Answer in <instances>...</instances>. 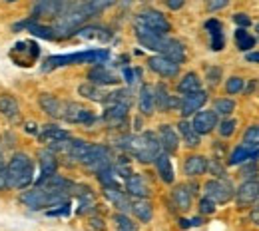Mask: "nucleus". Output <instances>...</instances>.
Here are the masks:
<instances>
[{"label": "nucleus", "instance_id": "1", "mask_svg": "<svg viewBox=\"0 0 259 231\" xmlns=\"http://www.w3.org/2000/svg\"><path fill=\"white\" fill-rule=\"evenodd\" d=\"M118 144H120V148L124 152H128L130 156H134L140 164L154 162L158 158V154L162 152L158 133H152V132L136 133V135H122L118 140Z\"/></svg>", "mask_w": 259, "mask_h": 231}, {"label": "nucleus", "instance_id": "2", "mask_svg": "<svg viewBox=\"0 0 259 231\" xmlns=\"http://www.w3.org/2000/svg\"><path fill=\"white\" fill-rule=\"evenodd\" d=\"M4 177H6V188L10 190H26L34 183V160L24 154L16 152L8 164L4 165Z\"/></svg>", "mask_w": 259, "mask_h": 231}, {"label": "nucleus", "instance_id": "3", "mask_svg": "<svg viewBox=\"0 0 259 231\" xmlns=\"http://www.w3.org/2000/svg\"><path fill=\"white\" fill-rule=\"evenodd\" d=\"M110 58V50L106 48H92V50H82L74 54H60V56H50L44 60L42 70L52 72L56 68L74 66V64H104Z\"/></svg>", "mask_w": 259, "mask_h": 231}, {"label": "nucleus", "instance_id": "4", "mask_svg": "<svg viewBox=\"0 0 259 231\" xmlns=\"http://www.w3.org/2000/svg\"><path fill=\"white\" fill-rule=\"evenodd\" d=\"M18 201L24 207L32 209V211H40V209L48 211V209H52V207H56V205H60L64 201H70V196L64 194V192H50V190L34 186V188L22 190L20 196H18Z\"/></svg>", "mask_w": 259, "mask_h": 231}, {"label": "nucleus", "instance_id": "5", "mask_svg": "<svg viewBox=\"0 0 259 231\" xmlns=\"http://www.w3.org/2000/svg\"><path fill=\"white\" fill-rule=\"evenodd\" d=\"M134 24H138V26H142V28H148V30H152V32L163 34V36H167V34L171 32L169 20L163 16L160 10H154V8H146V10L138 12Z\"/></svg>", "mask_w": 259, "mask_h": 231}, {"label": "nucleus", "instance_id": "6", "mask_svg": "<svg viewBox=\"0 0 259 231\" xmlns=\"http://www.w3.org/2000/svg\"><path fill=\"white\" fill-rule=\"evenodd\" d=\"M8 56H10V60L16 66L30 68L32 64H36V60L40 56V48H38V44L32 42V40H20V42H16L10 48Z\"/></svg>", "mask_w": 259, "mask_h": 231}, {"label": "nucleus", "instance_id": "7", "mask_svg": "<svg viewBox=\"0 0 259 231\" xmlns=\"http://www.w3.org/2000/svg\"><path fill=\"white\" fill-rule=\"evenodd\" d=\"M82 164L86 165L88 169H92V171L98 173L100 169L114 165V162H112V150L108 146H104V144H90V150H88L86 158L82 160Z\"/></svg>", "mask_w": 259, "mask_h": 231}, {"label": "nucleus", "instance_id": "8", "mask_svg": "<svg viewBox=\"0 0 259 231\" xmlns=\"http://www.w3.org/2000/svg\"><path fill=\"white\" fill-rule=\"evenodd\" d=\"M62 10H64V0H36L30 18L38 20V22L56 20Z\"/></svg>", "mask_w": 259, "mask_h": 231}, {"label": "nucleus", "instance_id": "9", "mask_svg": "<svg viewBox=\"0 0 259 231\" xmlns=\"http://www.w3.org/2000/svg\"><path fill=\"white\" fill-rule=\"evenodd\" d=\"M203 192H205V198L213 199L215 203H227L229 199L233 198V186L227 181V179H209L205 181L203 186Z\"/></svg>", "mask_w": 259, "mask_h": 231}, {"label": "nucleus", "instance_id": "10", "mask_svg": "<svg viewBox=\"0 0 259 231\" xmlns=\"http://www.w3.org/2000/svg\"><path fill=\"white\" fill-rule=\"evenodd\" d=\"M62 118H64L68 124H94L96 122V114L84 106H78V104H64V110H62Z\"/></svg>", "mask_w": 259, "mask_h": 231}, {"label": "nucleus", "instance_id": "11", "mask_svg": "<svg viewBox=\"0 0 259 231\" xmlns=\"http://www.w3.org/2000/svg\"><path fill=\"white\" fill-rule=\"evenodd\" d=\"M233 196H235L237 207H241V209L251 207L259 198V181L257 179H245V181L237 188V192H235Z\"/></svg>", "mask_w": 259, "mask_h": 231}, {"label": "nucleus", "instance_id": "12", "mask_svg": "<svg viewBox=\"0 0 259 231\" xmlns=\"http://www.w3.org/2000/svg\"><path fill=\"white\" fill-rule=\"evenodd\" d=\"M207 102V92L203 90H197V92H192V94H184L182 100H180V114L182 118H188V116H194L195 112H199Z\"/></svg>", "mask_w": 259, "mask_h": 231}, {"label": "nucleus", "instance_id": "13", "mask_svg": "<svg viewBox=\"0 0 259 231\" xmlns=\"http://www.w3.org/2000/svg\"><path fill=\"white\" fill-rule=\"evenodd\" d=\"M218 114L213 110H199L194 114V120H192V126L199 135H207L218 128Z\"/></svg>", "mask_w": 259, "mask_h": 231}, {"label": "nucleus", "instance_id": "14", "mask_svg": "<svg viewBox=\"0 0 259 231\" xmlns=\"http://www.w3.org/2000/svg\"><path fill=\"white\" fill-rule=\"evenodd\" d=\"M148 66H150L152 72H156V74L162 76V78H176V76L180 74V64L174 62V60H169V58H165L162 54L152 56V58L148 60Z\"/></svg>", "mask_w": 259, "mask_h": 231}, {"label": "nucleus", "instance_id": "15", "mask_svg": "<svg viewBox=\"0 0 259 231\" xmlns=\"http://www.w3.org/2000/svg\"><path fill=\"white\" fill-rule=\"evenodd\" d=\"M194 190H197L194 183L192 186L190 183H180V186L174 188L171 201H174V205H176L178 211H188L192 207V199H194V194H195Z\"/></svg>", "mask_w": 259, "mask_h": 231}, {"label": "nucleus", "instance_id": "16", "mask_svg": "<svg viewBox=\"0 0 259 231\" xmlns=\"http://www.w3.org/2000/svg\"><path fill=\"white\" fill-rule=\"evenodd\" d=\"M128 110H130V104H106V112H104V122L114 126V128H120L126 124L128 120Z\"/></svg>", "mask_w": 259, "mask_h": 231}, {"label": "nucleus", "instance_id": "17", "mask_svg": "<svg viewBox=\"0 0 259 231\" xmlns=\"http://www.w3.org/2000/svg\"><path fill=\"white\" fill-rule=\"evenodd\" d=\"M36 135H38V140H40L42 144H48V146L60 144V142H66V140L72 137L68 130L60 128V126H54V124H46V126H42Z\"/></svg>", "mask_w": 259, "mask_h": 231}, {"label": "nucleus", "instance_id": "18", "mask_svg": "<svg viewBox=\"0 0 259 231\" xmlns=\"http://www.w3.org/2000/svg\"><path fill=\"white\" fill-rule=\"evenodd\" d=\"M88 80L96 86H114L120 82V78L106 64H94V68L88 72Z\"/></svg>", "mask_w": 259, "mask_h": 231}, {"label": "nucleus", "instance_id": "19", "mask_svg": "<svg viewBox=\"0 0 259 231\" xmlns=\"http://www.w3.org/2000/svg\"><path fill=\"white\" fill-rule=\"evenodd\" d=\"M205 30L209 34V48L213 52H220L226 48V36H224V24L218 18H209L205 22Z\"/></svg>", "mask_w": 259, "mask_h": 231}, {"label": "nucleus", "instance_id": "20", "mask_svg": "<svg viewBox=\"0 0 259 231\" xmlns=\"http://www.w3.org/2000/svg\"><path fill=\"white\" fill-rule=\"evenodd\" d=\"M158 140H160L162 152L169 154V156L176 154L178 148H180V135H178V132H176L171 126H167V124H162V126H160V130H158Z\"/></svg>", "mask_w": 259, "mask_h": 231}, {"label": "nucleus", "instance_id": "21", "mask_svg": "<svg viewBox=\"0 0 259 231\" xmlns=\"http://www.w3.org/2000/svg\"><path fill=\"white\" fill-rule=\"evenodd\" d=\"M124 188H126V194L132 196V198H148L150 196V186L146 181L144 175L140 173H132L124 179Z\"/></svg>", "mask_w": 259, "mask_h": 231}, {"label": "nucleus", "instance_id": "22", "mask_svg": "<svg viewBox=\"0 0 259 231\" xmlns=\"http://www.w3.org/2000/svg\"><path fill=\"white\" fill-rule=\"evenodd\" d=\"M160 54L165 56V58H169V60H174V62H178V64L186 62V58H188L184 42H180V40H176V38H169V36L165 38V42H163L162 52H160Z\"/></svg>", "mask_w": 259, "mask_h": 231}, {"label": "nucleus", "instance_id": "23", "mask_svg": "<svg viewBox=\"0 0 259 231\" xmlns=\"http://www.w3.org/2000/svg\"><path fill=\"white\" fill-rule=\"evenodd\" d=\"M259 156V148L253 146H245V144H239L227 158V165H241L247 164V162H253Z\"/></svg>", "mask_w": 259, "mask_h": 231}, {"label": "nucleus", "instance_id": "24", "mask_svg": "<svg viewBox=\"0 0 259 231\" xmlns=\"http://www.w3.org/2000/svg\"><path fill=\"white\" fill-rule=\"evenodd\" d=\"M130 211H132L134 217H136L138 221H142V223H150L152 217H154V205L150 203L148 198H136L132 201Z\"/></svg>", "mask_w": 259, "mask_h": 231}, {"label": "nucleus", "instance_id": "25", "mask_svg": "<svg viewBox=\"0 0 259 231\" xmlns=\"http://www.w3.org/2000/svg\"><path fill=\"white\" fill-rule=\"evenodd\" d=\"M104 196H106V199H108L118 211H122V213H128L130 211L132 199L128 198L126 192H122V188H106V190H104Z\"/></svg>", "mask_w": 259, "mask_h": 231}, {"label": "nucleus", "instance_id": "26", "mask_svg": "<svg viewBox=\"0 0 259 231\" xmlns=\"http://www.w3.org/2000/svg\"><path fill=\"white\" fill-rule=\"evenodd\" d=\"M207 158L205 156H199V154H192L184 160V173L188 177H197V175H203L207 171Z\"/></svg>", "mask_w": 259, "mask_h": 231}, {"label": "nucleus", "instance_id": "27", "mask_svg": "<svg viewBox=\"0 0 259 231\" xmlns=\"http://www.w3.org/2000/svg\"><path fill=\"white\" fill-rule=\"evenodd\" d=\"M0 116L8 122H16L20 118V104L12 94H0Z\"/></svg>", "mask_w": 259, "mask_h": 231}, {"label": "nucleus", "instance_id": "28", "mask_svg": "<svg viewBox=\"0 0 259 231\" xmlns=\"http://www.w3.org/2000/svg\"><path fill=\"white\" fill-rule=\"evenodd\" d=\"M20 26L26 28L28 32H32L34 36H38V38H44V40H60L56 30H54V26H48V24L38 22V20H34V18H28V20L22 22Z\"/></svg>", "mask_w": 259, "mask_h": 231}, {"label": "nucleus", "instance_id": "29", "mask_svg": "<svg viewBox=\"0 0 259 231\" xmlns=\"http://www.w3.org/2000/svg\"><path fill=\"white\" fill-rule=\"evenodd\" d=\"M138 108L144 116H152L156 110V98H154V88L150 84H142L138 92Z\"/></svg>", "mask_w": 259, "mask_h": 231}, {"label": "nucleus", "instance_id": "30", "mask_svg": "<svg viewBox=\"0 0 259 231\" xmlns=\"http://www.w3.org/2000/svg\"><path fill=\"white\" fill-rule=\"evenodd\" d=\"M154 98H156V108H158L160 112H169L171 108H178V106H180V100L174 98V96L167 92V88H165L163 84H158V86L154 88Z\"/></svg>", "mask_w": 259, "mask_h": 231}, {"label": "nucleus", "instance_id": "31", "mask_svg": "<svg viewBox=\"0 0 259 231\" xmlns=\"http://www.w3.org/2000/svg\"><path fill=\"white\" fill-rule=\"evenodd\" d=\"M38 104H40V108H42L50 118H62L64 104L56 98L54 94H40V96H38Z\"/></svg>", "mask_w": 259, "mask_h": 231}, {"label": "nucleus", "instance_id": "32", "mask_svg": "<svg viewBox=\"0 0 259 231\" xmlns=\"http://www.w3.org/2000/svg\"><path fill=\"white\" fill-rule=\"evenodd\" d=\"M154 165L158 169V175L162 177L163 183H174L176 179V173H174V167H171V160H169V154L160 152L158 158L154 160Z\"/></svg>", "mask_w": 259, "mask_h": 231}, {"label": "nucleus", "instance_id": "33", "mask_svg": "<svg viewBox=\"0 0 259 231\" xmlns=\"http://www.w3.org/2000/svg\"><path fill=\"white\" fill-rule=\"evenodd\" d=\"M38 164H40V175L54 173L58 169V156L50 148H44L38 152Z\"/></svg>", "mask_w": 259, "mask_h": 231}, {"label": "nucleus", "instance_id": "34", "mask_svg": "<svg viewBox=\"0 0 259 231\" xmlns=\"http://www.w3.org/2000/svg\"><path fill=\"white\" fill-rule=\"evenodd\" d=\"M178 135L184 140V144L188 148H197L201 144V135L195 132L192 122H188L186 118H182V122L178 124Z\"/></svg>", "mask_w": 259, "mask_h": 231}, {"label": "nucleus", "instance_id": "35", "mask_svg": "<svg viewBox=\"0 0 259 231\" xmlns=\"http://www.w3.org/2000/svg\"><path fill=\"white\" fill-rule=\"evenodd\" d=\"M76 36L84 38V40H100V42L112 40V32L108 28H102V26H82L76 30Z\"/></svg>", "mask_w": 259, "mask_h": 231}, {"label": "nucleus", "instance_id": "36", "mask_svg": "<svg viewBox=\"0 0 259 231\" xmlns=\"http://www.w3.org/2000/svg\"><path fill=\"white\" fill-rule=\"evenodd\" d=\"M201 90V80L195 72H188L180 82H178V92L180 94H192V92H197Z\"/></svg>", "mask_w": 259, "mask_h": 231}, {"label": "nucleus", "instance_id": "37", "mask_svg": "<svg viewBox=\"0 0 259 231\" xmlns=\"http://www.w3.org/2000/svg\"><path fill=\"white\" fill-rule=\"evenodd\" d=\"M255 42H257L255 36L249 34L245 28H237V30H235V46H237V50L249 52V50L255 48Z\"/></svg>", "mask_w": 259, "mask_h": 231}, {"label": "nucleus", "instance_id": "38", "mask_svg": "<svg viewBox=\"0 0 259 231\" xmlns=\"http://www.w3.org/2000/svg\"><path fill=\"white\" fill-rule=\"evenodd\" d=\"M78 92H80V96H84V98L88 100H94V102H104V98H106V92H102V86H96L92 82L82 84L78 88Z\"/></svg>", "mask_w": 259, "mask_h": 231}, {"label": "nucleus", "instance_id": "39", "mask_svg": "<svg viewBox=\"0 0 259 231\" xmlns=\"http://www.w3.org/2000/svg\"><path fill=\"white\" fill-rule=\"evenodd\" d=\"M114 225H116V231H138L136 221L132 217H128L126 213H122V211H118L114 215Z\"/></svg>", "mask_w": 259, "mask_h": 231}, {"label": "nucleus", "instance_id": "40", "mask_svg": "<svg viewBox=\"0 0 259 231\" xmlns=\"http://www.w3.org/2000/svg\"><path fill=\"white\" fill-rule=\"evenodd\" d=\"M235 110V102L229 98H218L213 102V112L218 116H231Z\"/></svg>", "mask_w": 259, "mask_h": 231}, {"label": "nucleus", "instance_id": "41", "mask_svg": "<svg viewBox=\"0 0 259 231\" xmlns=\"http://www.w3.org/2000/svg\"><path fill=\"white\" fill-rule=\"evenodd\" d=\"M243 86H245V80L241 76H231L226 82V92L231 94V96H235V94L243 92Z\"/></svg>", "mask_w": 259, "mask_h": 231}, {"label": "nucleus", "instance_id": "42", "mask_svg": "<svg viewBox=\"0 0 259 231\" xmlns=\"http://www.w3.org/2000/svg\"><path fill=\"white\" fill-rule=\"evenodd\" d=\"M118 0H86V4H88V8H90V12H92V16H96L100 12H104L106 8H110V6H114Z\"/></svg>", "mask_w": 259, "mask_h": 231}, {"label": "nucleus", "instance_id": "43", "mask_svg": "<svg viewBox=\"0 0 259 231\" xmlns=\"http://www.w3.org/2000/svg\"><path fill=\"white\" fill-rule=\"evenodd\" d=\"M243 144L245 146H253V148H259V126H249L245 133H243Z\"/></svg>", "mask_w": 259, "mask_h": 231}, {"label": "nucleus", "instance_id": "44", "mask_svg": "<svg viewBox=\"0 0 259 231\" xmlns=\"http://www.w3.org/2000/svg\"><path fill=\"white\" fill-rule=\"evenodd\" d=\"M207 171H209L211 175H215L218 179H227L226 167L220 164V160H209V162H207Z\"/></svg>", "mask_w": 259, "mask_h": 231}, {"label": "nucleus", "instance_id": "45", "mask_svg": "<svg viewBox=\"0 0 259 231\" xmlns=\"http://www.w3.org/2000/svg\"><path fill=\"white\" fill-rule=\"evenodd\" d=\"M197 207H199V213H201V215H211V213H215L218 203L209 198H201L199 203H197Z\"/></svg>", "mask_w": 259, "mask_h": 231}, {"label": "nucleus", "instance_id": "46", "mask_svg": "<svg viewBox=\"0 0 259 231\" xmlns=\"http://www.w3.org/2000/svg\"><path fill=\"white\" fill-rule=\"evenodd\" d=\"M235 128H237V122L235 120H224L222 124H218V132H220V135L222 137H229V135H233V132H235Z\"/></svg>", "mask_w": 259, "mask_h": 231}, {"label": "nucleus", "instance_id": "47", "mask_svg": "<svg viewBox=\"0 0 259 231\" xmlns=\"http://www.w3.org/2000/svg\"><path fill=\"white\" fill-rule=\"evenodd\" d=\"M205 80L209 82V86H218L220 80H222V68L207 66L205 68Z\"/></svg>", "mask_w": 259, "mask_h": 231}, {"label": "nucleus", "instance_id": "48", "mask_svg": "<svg viewBox=\"0 0 259 231\" xmlns=\"http://www.w3.org/2000/svg\"><path fill=\"white\" fill-rule=\"evenodd\" d=\"M227 4H229V0H205V8L209 12H218V10L226 8Z\"/></svg>", "mask_w": 259, "mask_h": 231}, {"label": "nucleus", "instance_id": "49", "mask_svg": "<svg viewBox=\"0 0 259 231\" xmlns=\"http://www.w3.org/2000/svg\"><path fill=\"white\" fill-rule=\"evenodd\" d=\"M233 22L237 24V28H247L251 24V18L243 12H237V14H233Z\"/></svg>", "mask_w": 259, "mask_h": 231}, {"label": "nucleus", "instance_id": "50", "mask_svg": "<svg viewBox=\"0 0 259 231\" xmlns=\"http://www.w3.org/2000/svg\"><path fill=\"white\" fill-rule=\"evenodd\" d=\"M124 78H126V82L128 84H134V82H138V78H140V70H134V68H124Z\"/></svg>", "mask_w": 259, "mask_h": 231}, {"label": "nucleus", "instance_id": "51", "mask_svg": "<svg viewBox=\"0 0 259 231\" xmlns=\"http://www.w3.org/2000/svg\"><path fill=\"white\" fill-rule=\"evenodd\" d=\"M90 229H94V231H106L104 219H102V217H90Z\"/></svg>", "mask_w": 259, "mask_h": 231}, {"label": "nucleus", "instance_id": "52", "mask_svg": "<svg viewBox=\"0 0 259 231\" xmlns=\"http://www.w3.org/2000/svg\"><path fill=\"white\" fill-rule=\"evenodd\" d=\"M165 4H167L169 10H180L186 4V0H165Z\"/></svg>", "mask_w": 259, "mask_h": 231}, {"label": "nucleus", "instance_id": "53", "mask_svg": "<svg viewBox=\"0 0 259 231\" xmlns=\"http://www.w3.org/2000/svg\"><path fill=\"white\" fill-rule=\"evenodd\" d=\"M245 60L253 62V64H259V52H245Z\"/></svg>", "mask_w": 259, "mask_h": 231}, {"label": "nucleus", "instance_id": "54", "mask_svg": "<svg viewBox=\"0 0 259 231\" xmlns=\"http://www.w3.org/2000/svg\"><path fill=\"white\" fill-rule=\"evenodd\" d=\"M249 219H251L255 225H259V209H257V207H255V209L249 213Z\"/></svg>", "mask_w": 259, "mask_h": 231}, {"label": "nucleus", "instance_id": "55", "mask_svg": "<svg viewBox=\"0 0 259 231\" xmlns=\"http://www.w3.org/2000/svg\"><path fill=\"white\" fill-rule=\"evenodd\" d=\"M6 190V177H4V169H0V192Z\"/></svg>", "mask_w": 259, "mask_h": 231}, {"label": "nucleus", "instance_id": "56", "mask_svg": "<svg viewBox=\"0 0 259 231\" xmlns=\"http://www.w3.org/2000/svg\"><path fill=\"white\" fill-rule=\"evenodd\" d=\"M180 227H182V229H188V227H192L190 219H180Z\"/></svg>", "mask_w": 259, "mask_h": 231}, {"label": "nucleus", "instance_id": "57", "mask_svg": "<svg viewBox=\"0 0 259 231\" xmlns=\"http://www.w3.org/2000/svg\"><path fill=\"white\" fill-rule=\"evenodd\" d=\"M190 223H192V227H197V225H201V217H194V219H190Z\"/></svg>", "mask_w": 259, "mask_h": 231}, {"label": "nucleus", "instance_id": "58", "mask_svg": "<svg viewBox=\"0 0 259 231\" xmlns=\"http://www.w3.org/2000/svg\"><path fill=\"white\" fill-rule=\"evenodd\" d=\"M255 30H257V34H259V24H257V26H255Z\"/></svg>", "mask_w": 259, "mask_h": 231}, {"label": "nucleus", "instance_id": "59", "mask_svg": "<svg viewBox=\"0 0 259 231\" xmlns=\"http://www.w3.org/2000/svg\"><path fill=\"white\" fill-rule=\"evenodd\" d=\"M257 201H259V198H257ZM257 209H259V205H257Z\"/></svg>", "mask_w": 259, "mask_h": 231}]
</instances>
